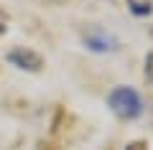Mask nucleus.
<instances>
[{"instance_id": "nucleus-1", "label": "nucleus", "mask_w": 153, "mask_h": 150, "mask_svg": "<svg viewBox=\"0 0 153 150\" xmlns=\"http://www.w3.org/2000/svg\"><path fill=\"white\" fill-rule=\"evenodd\" d=\"M107 104L123 120H135L143 115V99L133 86H115L107 97Z\"/></svg>"}, {"instance_id": "nucleus-2", "label": "nucleus", "mask_w": 153, "mask_h": 150, "mask_svg": "<svg viewBox=\"0 0 153 150\" xmlns=\"http://www.w3.org/2000/svg\"><path fill=\"white\" fill-rule=\"evenodd\" d=\"M8 61L16 64L18 69H28V71H38L41 69V56L33 54V51H26V48L10 51V54H8Z\"/></svg>"}, {"instance_id": "nucleus-3", "label": "nucleus", "mask_w": 153, "mask_h": 150, "mask_svg": "<svg viewBox=\"0 0 153 150\" xmlns=\"http://www.w3.org/2000/svg\"><path fill=\"white\" fill-rule=\"evenodd\" d=\"M84 41H87V46L94 48V51H112L115 48V41L110 36H105V33L102 36H87Z\"/></svg>"}, {"instance_id": "nucleus-4", "label": "nucleus", "mask_w": 153, "mask_h": 150, "mask_svg": "<svg viewBox=\"0 0 153 150\" xmlns=\"http://www.w3.org/2000/svg\"><path fill=\"white\" fill-rule=\"evenodd\" d=\"M130 8H133V13H138V16L151 13V3H138V0H130Z\"/></svg>"}, {"instance_id": "nucleus-5", "label": "nucleus", "mask_w": 153, "mask_h": 150, "mask_svg": "<svg viewBox=\"0 0 153 150\" xmlns=\"http://www.w3.org/2000/svg\"><path fill=\"white\" fill-rule=\"evenodd\" d=\"M146 76H148V79L153 81V54H151V56L146 59Z\"/></svg>"}, {"instance_id": "nucleus-6", "label": "nucleus", "mask_w": 153, "mask_h": 150, "mask_svg": "<svg viewBox=\"0 0 153 150\" xmlns=\"http://www.w3.org/2000/svg\"><path fill=\"white\" fill-rule=\"evenodd\" d=\"M3 33H5V26H3V23H0V36H3Z\"/></svg>"}]
</instances>
